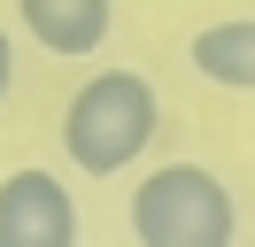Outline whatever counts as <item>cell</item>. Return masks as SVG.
Masks as SVG:
<instances>
[{"label":"cell","instance_id":"obj_1","mask_svg":"<svg viewBox=\"0 0 255 247\" xmlns=\"http://www.w3.org/2000/svg\"><path fill=\"white\" fill-rule=\"evenodd\" d=\"M162 124V101L139 70H93L78 93H70V116H62V147L85 178H116L147 154Z\"/></svg>","mask_w":255,"mask_h":247},{"label":"cell","instance_id":"obj_2","mask_svg":"<svg viewBox=\"0 0 255 247\" xmlns=\"http://www.w3.org/2000/svg\"><path fill=\"white\" fill-rule=\"evenodd\" d=\"M131 232H139L147 247H232L240 209H232V193H224L217 170L162 162L155 178H139V193H131Z\"/></svg>","mask_w":255,"mask_h":247},{"label":"cell","instance_id":"obj_3","mask_svg":"<svg viewBox=\"0 0 255 247\" xmlns=\"http://www.w3.org/2000/svg\"><path fill=\"white\" fill-rule=\"evenodd\" d=\"M78 240V201L54 170H16L0 185V247H70Z\"/></svg>","mask_w":255,"mask_h":247},{"label":"cell","instance_id":"obj_4","mask_svg":"<svg viewBox=\"0 0 255 247\" xmlns=\"http://www.w3.org/2000/svg\"><path fill=\"white\" fill-rule=\"evenodd\" d=\"M23 31H31L47 54H101V39H109L116 23V0H16Z\"/></svg>","mask_w":255,"mask_h":247},{"label":"cell","instance_id":"obj_5","mask_svg":"<svg viewBox=\"0 0 255 247\" xmlns=\"http://www.w3.org/2000/svg\"><path fill=\"white\" fill-rule=\"evenodd\" d=\"M186 54H193V70H201L209 85L255 93V15H224V23H201Z\"/></svg>","mask_w":255,"mask_h":247},{"label":"cell","instance_id":"obj_6","mask_svg":"<svg viewBox=\"0 0 255 247\" xmlns=\"http://www.w3.org/2000/svg\"><path fill=\"white\" fill-rule=\"evenodd\" d=\"M8 77H16V46H8V31H0V101H8Z\"/></svg>","mask_w":255,"mask_h":247}]
</instances>
